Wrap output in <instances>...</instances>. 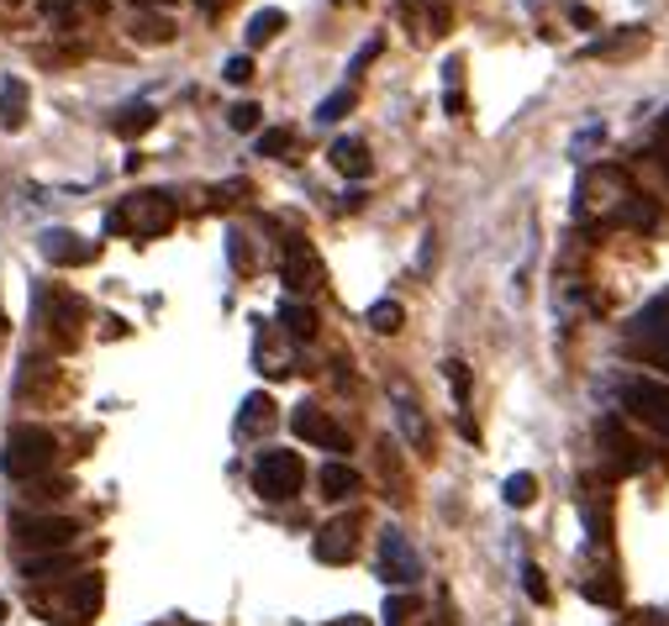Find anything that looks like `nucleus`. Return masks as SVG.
I'll return each instance as SVG.
<instances>
[{
	"mask_svg": "<svg viewBox=\"0 0 669 626\" xmlns=\"http://www.w3.org/2000/svg\"><path fill=\"white\" fill-rule=\"evenodd\" d=\"M58 458V437L48 426H11V437H5V453H0V469L11 474V479H37L43 469H54Z\"/></svg>",
	"mask_w": 669,
	"mask_h": 626,
	"instance_id": "nucleus-1",
	"label": "nucleus"
},
{
	"mask_svg": "<svg viewBox=\"0 0 669 626\" xmlns=\"http://www.w3.org/2000/svg\"><path fill=\"white\" fill-rule=\"evenodd\" d=\"M174 227V201H169V190H143V195H133L122 210H111L106 216V232L122 237H163Z\"/></svg>",
	"mask_w": 669,
	"mask_h": 626,
	"instance_id": "nucleus-2",
	"label": "nucleus"
},
{
	"mask_svg": "<svg viewBox=\"0 0 669 626\" xmlns=\"http://www.w3.org/2000/svg\"><path fill=\"white\" fill-rule=\"evenodd\" d=\"M627 353H638L643 364H654L669 374V289L654 295V300L627 321Z\"/></svg>",
	"mask_w": 669,
	"mask_h": 626,
	"instance_id": "nucleus-3",
	"label": "nucleus"
},
{
	"mask_svg": "<svg viewBox=\"0 0 669 626\" xmlns=\"http://www.w3.org/2000/svg\"><path fill=\"white\" fill-rule=\"evenodd\" d=\"M301 485H306V464L295 458L291 447H264L253 458V490L264 500H291L301 496Z\"/></svg>",
	"mask_w": 669,
	"mask_h": 626,
	"instance_id": "nucleus-4",
	"label": "nucleus"
},
{
	"mask_svg": "<svg viewBox=\"0 0 669 626\" xmlns=\"http://www.w3.org/2000/svg\"><path fill=\"white\" fill-rule=\"evenodd\" d=\"M37 611H43L48 626H90V616L101 611V574H80L64 595H58V605L43 601Z\"/></svg>",
	"mask_w": 669,
	"mask_h": 626,
	"instance_id": "nucleus-5",
	"label": "nucleus"
},
{
	"mask_svg": "<svg viewBox=\"0 0 669 626\" xmlns=\"http://www.w3.org/2000/svg\"><path fill=\"white\" fill-rule=\"evenodd\" d=\"M11 537H16V548L27 553H64L75 537H80V526L69 522V516H16L11 522Z\"/></svg>",
	"mask_w": 669,
	"mask_h": 626,
	"instance_id": "nucleus-6",
	"label": "nucleus"
},
{
	"mask_svg": "<svg viewBox=\"0 0 669 626\" xmlns=\"http://www.w3.org/2000/svg\"><path fill=\"white\" fill-rule=\"evenodd\" d=\"M622 406L627 417H638L643 426H654L659 437H669V385L665 379H622Z\"/></svg>",
	"mask_w": 669,
	"mask_h": 626,
	"instance_id": "nucleus-7",
	"label": "nucleus"
},
{
	"mask_svg": "<svg viewBox=\"0 0 669 626\" xmlns=\"http://www.w3.org/2000/svg\"><path fill=\"white\" fill-rule=\"evenodd\" d=\"M379 579H385V584H417V579H422V558L406 543L401 526H385V532H379Z\"/></svg>",
	"mask_w": 669,
	"mask_h": 626,
	"instance_id": "nucleus-8",
	"label": "nucleus"
},
{
	"mask_svg": "<svg viewBox=\"0 0 669 626\" xmlns=\"http://www.w3.org/2000/svg\"><path fill=\"white\" fill-rule=\"evenodd\" d=\"M291 432L301 437V443H311V447H327V453H349V432H343L338 421L327 417L321 406H295V411H291Z\"/></svg>",
	"mask_w": 669,
	"mask_h": 626,
	"instance_id": "nucleus-9",
	"label": "nucleus"
},
{
	"mask_svg": "<svg viewBox=\"0 0 669 626\" xmlns=\"http://www.w3.org/2000/svg\"><path fill=\"white\" fill-rule=\"evenodd\" d=\"M596 443H601V453H606L612 474H638L643 469L638 443L622 432V421H616V417H601V426H596Z\"/></svg>",
	"mask_w": 669,
	"mask_h": 626,
	"instance_id": "nucleus-10",
	"label": "nucleus"
},
{
	"mask_svg": "<svg viewBox=\"0 0 669 626\" xmlns=\"http://www.w3.org/2000/svg\"><path fill=\"white\" fill-rule=\"evenodd\" d=\"M280 280L291 285V295H301V289L311 295V289L321 285V263H317V253H311L306 242H291V248H285V263H280Z\"/></svg>",
	"mask_w": 669,
	"mask_h": 626,
	"instance_id": "nucleus-11",
	"label": "nucleus"
},
{
	"mask_svg": "<svg viewBox=\"0 0 669 626\" xmlns=\"http://www.w3.org/2000/svg\"><path fill=\"white\" fill-rule=\"evenodd\" d=\"M43 259L48 263H64V269H80V263H90L95 259V242L90 237H80V232H48L43 237Z\"/></svg>",
	"mask_w": 669,
	"mask_h": 626,
	"instance_id": "nucleus-12",
	"label": "nucleus"
},
{
	"mask_svg": "<svg viewBox=\"0 0 669 626\" xmlns=\"http://www.w3.org/2000/svg\"><path fill=\"white\" fill-rule=\"evenodd\" d=\"M353 522L349 516H338V522H327L317 532V543H311V553H317V564H349L353 558Z\"/></svg>",
	"mask_w": 669,
	"mask_h": 626,
	"instance_id": "nucleus-13",
	"label": "nucleus"
},
{
	"mask_svg": "<svg viewBox=\"0 0 669 626\" xmlns=\"http://www.w3.org/2000/svg\"><path fill=\"white\" fill-rule=\"evenodd\" d=\"M396 421H401L406 443L417 447V453H432V432H428V417H422V406H417V395L396 390Z\"/></svg>",
	"mask_w": 669,
	"mask_h": 626,
	"instance_id": "nucleus-14",
	"label": "nucleus"
},
{
	"mask_svg": "<svg viewBox=\"0 0 669 626\" xmlns=\"http://www.w3.org/2000/svg\"><path fill=\"white\" fill-rule=\"evenodd\" d=\"M612 221H622V227H638V232H665V210H659V201H648V195H627L622 201V210H616Z\"/></svg>",
	"mask_w": 669,
	"mask_h": 626,
	"instance_id": "nucleus-15",
	"label": "nucleus"
},
{
	"mask_svg": "<svg viewBox=\"0 0 669 626\" xmlns=\"http://www.w3.org/2000/svg\"><path fill=\"white\" fill-rule=\"evenodd\" d=\"M327 153H332V163H338L349 180H370V169H375V158H370V148H364L359 137H338Z\"/></svg>",
	"mask_w": 669,
	"mask_h": 626,
	"instance_id": "nucleus-16",
	"label": "nucleus"
},
{
	"mask_svg": "<svg viewBox=\"0 0 669 626\" xmlns=\"http://www.w3.org/2000/svg\"><path fill=\"white\" fill-rule=\"evenodd\" d=\"M280 321H285V332H291L295 342L317 338V311H311V300H301V295H291V300L280 306Z\"/></svg>",
	"mask_w": 669,
	"mask_h": 626,
	"instance_id": "nucleus-17",
	"label": "nucleus"
},
{
	"mask_svg": "<svg viewBox=\"0 0 669 626\" xmlns=\"http://www.w3.org/2000/svg\"><path fill=\"white\" fill-rule=\"evenodd\" d=\"M269 426H274V400L269 395H248L242 400V417H238V432L253 437V432H269Z\"/></svg>",
	"mask_w": 669,
	"mask_h": 626,
	"instance_id": "nucleus-18",
	"label": "nucleus"
},
{
	"mask_svg": "<svg viewBox=\"0 0 669 626\" xmlns=\"http://www.w3.org/2000/svg\"><path fill=\"white\" fill-rule=\"evenodd\" d=\"M0 122L5 127H22L27 122V84L22 79H5L0 84Z\"/></svg>",
	"mask_w": 669,
	"mask_h": 626,
	"instance_id": "nucleus-19",
	"label": "nucleus"
},
{
	"mask_svg": "<svg viewBox=\"0 0 669 626\" xmlns=\"http://www.w3.org/2000/svg\"><path fill=\"white\" fill-rule=\"evenodd\" d=\"M321 496L327 500H353L359 496V474H353L349 464H327V469H321Z\"/></svg>",
	"mask_w": 669,
	"mask_h": 626,
	"instance_id": "nucleus-20",
	"label": "nucleus"
},
{
	"mask_svg": "<svg viewBox=\"0 0 669 626\" xmlns=\"http://www.w3.org/2000/svg\"><path fill=\"white\" fill-rule=\"evenodd\" d=\"M75 558H69V548L64 553H32V558H22V574L37 584V579H54V574H64Z\"/></svg>",
	"mask_w": 669,
	"mask_h": 626,
	"instance_id": "nucleus-21",
	"label": "nucleus"
},
{
	"mask_svg": "<svg viewBox=\"0 0 669 626\" xmlns=\"http://www.w3.org/2000/svg\"><path fill=\"white\" fill-rule=\"evenodd\" d=\"M280 26H285V11H274V5H269V11H253V16H248V43L259 48V43H269Z\"/></svg>",
	"mask_w": 669,
	"mask_h": 626,
	"instance_id": "nucleus-22",
	"label": "nucleus"
},
{
	"mask_svg": "<svg viewBox=\"0 0 669 626\" xmlns=\"http://www.w3.org/2000/svg\"><path fill=\"white\" fill-rule=\"evenodd\" d=\"M154 122H159V111L143 101V105H127V116H116V132H122V137H137V132H148Z\"/></svg>",
	"mask_w": 669,
	"mask_h": 626,
	"instance_id": "nucleus-23",
	"label": "nucleus"
},
{
	"mask_svg": "<svg viewBox=\"0 0 669 626\" xmlns=\"http://www.w3.org/2000/svg\"><path fill=\"white\" fill-rule=\"evenodd\" d=\"M169 37H174V26L163 22V16H137L133 22V43H154V48H159Z\"/></svg>",
	"mask_w": 669,
	"mask_h": 626,
	"instance_id": "nucleus-24",
	"label": "nucleus"
},
{
	"mask_svg": "<svg viewBox=\"0 0 669 626\" xmlns=\"http://www.w3.org/2000/svg\"><path fill=\"white\" fill-rule=\"evenodd\" d=\"M537 500V479L533 474H511L507 479V505H517V511H522V505H533Z\"/></svg>",
	"mask_w": 669,
	"mask_h": 626,
	"instance_id": "nucleus-25",
	"label": "nucleus"
},
{
	"mask_svg": "<svg viewBox=\"0 0 669 626\" xmlns=\"http://www.w3.org/2000/svg\"><path fill=\"white\" fill-rule=\"evenodd\" d=\"M291 143H295V132H291V127H269V132H259V153H264V158H285V153H291Z\"/></svg>",
	"mask_w": 669,
	"mask_h": 626,
	"instance_id": "nucleus-26",
	"label": "nucleus"
},
{
	"mask_svg": "<svg viewBox=\"0 0 669 626\" xmlns=\"http://www.w3.org/2000/svg\"><path fill=\"white\" fill-rule=\"evenodd\" d=\"M227 122H233V132H264L259 127V122H264V111H259L253 101H238L233 111H227Z\"/></svg>",
	"mask_w": 669,
	"mask_h": 626,
	"instance_id": "nucleus-27",
	"label": "nucleus"
},
{
	"mask_svg": "<svg viewBox=\"0 0 669 626\" xmlns=\"http://www.w3.org/2000/svg\"><path fill=\"white\" fill-rule=\"evenodd\" d=\"M370 327H375V332H396V327H401V306H396V300L370 306Z\"/></svg>",
	"mask_w": 669,
	"mask_h": 626,
	"instance_id": "nucleus-28",
	"label": "nucleus"
},
{
	"mask_svg": "<svg viewBox=\"0 0 669 626\" xmlns=\"http://www.w3.org/2000/svg\"><path fill=\"white\" fill-rule=\"evenodd\" d=\"M580 590H586V601H596V605H616V601H622L616 579H586Z\"/></svg>",
	"mask_w": 669,
	"mask_h": 626,
	"instance_id": "nucleus-29",
	"label": "nucleus"
},
{
	"mask_svg": "<svg viewBox=\"0 0 669 626\" xmlns=\"http://www.w3.org/2000/svg\"><path fill=\"white\" fill-rule=\"evenodd\" d=\"M349 105H353V90H332V95H327V101L317 105V122H338V116H343Z\"/></svg>",
	"mask_w": 669,
	"mask_h": 626,
	"instance_id": "nucleus-30",
	"label": "nucleus"
},
{
	"mask_svg": "<svg viewBox=\"0 0 669 626\" xmlns=\"http://www.w3.org/2000/svg\"><path fill=\"white\" fill-rule=\"evenodd\" d=\"M443 368H449V385H454V400H458V406H469V368L458 364V358H449Z\"/></svg>",
	"mask_w": 669,
	"mask_h": 626,
	"instance_id": "nucleus-31",
	"label": "nucleus"
},
{
	"mask_svg": "<svg viewBox=\"0 0 669 626\" xmlns=\"http://www.w3.org/2000/svg\"><path fill=\"white\" fill-rule=\"evenodd\" d=\"M222 79H227V84H248V79H253V64H248V58H227V64H222Z\"/></svg>",
	"mask_w": 669,
	"mask_h": 626,
	"instance_id": "nucleus-32",
	"label": "nucleus"
},
{
	"mask_svg": "<svg viewBox=\"0 0 669 626\" xmlns=\"http://www.w3.org/2000/svg\"><path fill=\"white\" fill-rule=\"evenodd\" d=\"M522 584H528V595H533L537 605L548 601V579H543V569H537V564H528V569H522Z\"/></svg>",
	"mask_w": 669,
	"mask_h": 626,
	"instance_id": "nucleus-33",
	"label": "nucleus"
},
{
	"mask_svg": "<svg viewBox=\"0 0 669 626\" xmlns=\"http://www.w3.org/2000/svg\"><path fill=\"white\" fill-rule=\"evenodd\" d=\"M417 605L406 601V595H396V601H385V626H406V616H411Z\"/></svg>",
	"mask_w": 669,
	"mask_h": 626,
	"instance_id": "nucleus-34",
	"label": "nucleus"
},
{
	"mask_svg": "<svg viewBox=\"0 0 669 626\" xmlns=\"http://www.w3.org/2000/svg\"><path fill=\"white\" fill-rule=\"evenodd\" d=\"M75 490V479H54V485H32L27 496H37V500H54V496H69Z\"/></svg>",
	"mask_w": 669,
	"mask_h": 626,
	"instance_id": "nucleus-35",
	"label": "nucleus"
},
{
	"mask_svg": "<svg viewBox=\"0 0 669 626\" xmlns=\"http://www.w3.org/2000/svg\"><path fill=\"white\" fill-rule=\"evenodd\" d=\"M654 153H659V163H665V180H669V111H665V122H659V137H654Z\"/></svg>",
	"mask_w": 669,
	"mask_h": 626,
	"instance_id": "nucleus-36",
	"label": "nucleus"
},
{
	"mask_svg": "<svg viewBox=\"0 0 669 626\" xmlns=\"http://www.w3.org/2000/svg\"><path fill=\"white\" fill-rule=\"evenodd\" d=\"M48 22H75V0H48Z\"/></svg>",
	"mask_w": 669,
	"mask_h": 626,
	"instance_id": "nucleus-37",
	"label": "nucleus"
},
{
	"mask_svg": "<svg viewBox=\"0 0 669 626\" xmlns=\"http://www.w3.org/2000/svg\"><path fill=\"white\" fill-rule=\"evenodd\" d=\"M338 626H370V622H364V616H343V622H338Z\"/></svg>",
	"mask_w": 669,
	"mask_h": 626,
	"instance_id": "nucleus-38",
	"label": "nucleus"
},
{
	"mask_svg": "<svg viewBox=\"0 0 669 626\" xmlns=\"http://www.w3.org/2000/svg\"><path fill=\"white\" fill-rule=\"evenodd\" d=\"M133 5H169V0H133Z\"/></svg>",
	"mask_w": 669,
	"mask_h": 626,
	"instance_id": "nucleus-39",
	"label": "nucleus"
},
{
	"mask_svg": "<svg viewBox=\"0 0 669 626\" xmlns=\"http://www.w3.org/2000/svg\"><path fill=\"white\" fill-rule=\"evenodd\" d=\"M0 622H5V605H0Z\"/></svg>",
	"mask_w": 669,
	"mask_h": 626,
	"instance_id": "nucleus-40",
	"label": "nucleus"
}]
</instances>
